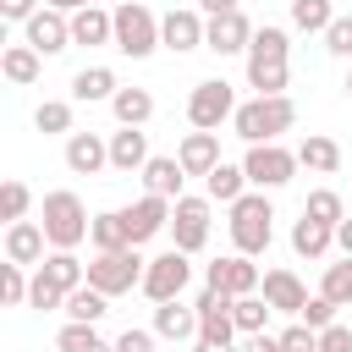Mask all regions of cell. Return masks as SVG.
<instances>
[{
  "label": "cell",
  "mask_w": 352,
  "mask_h": 352,
  "mask_svg": "<svg viewBox=\"0 0 352 352\" xmlns=\"http://www.w3.org/2000/svg\"><path fill=\"white\" fill-rule=\"evenodd\" d=\"M292 126H297L292 94H253V99H242L236 116H231V132H236L242 143H280V132H292Z\"/></svg>",
  "instance_id": "1"
},
{
  "label": "cell",
  "mask_w": 352,
  "mask_h": 352,
  "mask_svg": "<svg viewBox=\"0 0 352 352\" xmlns=\"http://www.w3.org/2000/svg\"><path fill=\"white\" fill-rule=\"evenodd\" d=\"M226 231H231V242H236V253H264L270 242H275V209H270V198L258 192V187H248L236 204H226Z\"/></svg>",
  "instance_id": "2"
},
{
  "label": "cell",
  "mask_w": 352,
  "mask_h": 352,
  "mask_svg": "<svg viewBox=\"0 0 352 352\" xmlns=\"http://www.w3.org/2000/svg\"><path fill=\"white\" fill-rule=\"evenodd\" d=\"M38 226H44V236H50V248H77V242H88L94 214L82 209V198H77L72 187H55V192H44Z\"/></svg>",
  "instance_id": "3"
},
{
  "label": "cell",
  "mask_w": 352,
  "mask_h": 352,
  "mask_svg": "<svg viewBox=\"0 0 352 352\" xmlns=\"http://www.w3.org/2000/svg\"><path fill=\"white\" fill-rule=\"evenodd\" d=\"M143 270H148V258L138 253V242L132 248H116V253H94L88 258V286H99L104 297H121V292H138L143 286Z\"/></svg>",
  "instance_id": "4"
},
{
  "label": "cell",
  "mask_w": 352,
  "mask_h": 352,
  "mask_svg": "<svg viewBox=\"0 0 352 352\" xmlns=\"http://www.w3.org/2000/svg\"><path fill=\"white\" fill-rule=\"evenodd\" d=\"M297 148H286V143H248V154H242V170H248V187H258V192H275V187H286L292 176H297Z\"/></svg>",
  "instance_id": "5"
},
{
  "label": "cell",
  "mask_w": 352,
  "mask_h": 352,
  "mask_svg": "<svg viewBox=\"0 0 352 352\" xmlns=\"http://www.w3.org/2000/svg\"><path fill=\"white\" fill-rule=\"evenodd\" d=\"M110 11H116V50L121 55L143 60V55L160 50V16L143 0H126V6H110Z\"/></svg>",
  "instance_id": "6"
},
{
  "label": "cell",
  "mask_w": 352,
  "mask_h": 352,
  "mask_svg": "<svg viewBox=\"0 0 352 352\" xmlns=\"http://www.w3.org/2000/svg\"><path fill=\"white\" fill-rule=\"evenodd\" d=\"M231 116H236V94H231L226 77H204V82H192V94H187V121H192L198 132H220Z\"/></svg>",
  "instance_id": "7"
},
{
  "label": "cell",
  "mask_w": 352,
  "mask_h": 352,
  "mask_svg": "<svg viewBox=\"0 0 352 352\" xmlns=\"http://www.w3.org/2000/svg\"><path fill=\"white\" fill-rule=\"evenodd\" d=\"M192 253H182V248H165V253H154L148 258V270H143V297L148 302H170V297H182L187 292V280H192V264H187Z\"/></svg>",
  "instance_id": "8"
},
{
  "label": "cell",
  "mask_w": 352,
  "mask_h": 352,
  "mask_svg": "<svg viewBox=\"0 0 352 352\" xmlns=\"http://www.w3.org/2000/svg\"><path fill=\"white\" fill-rule=\"evenodd\" d=\"M209 192H182L176 204H170V248H182V253H198L204 242H209Z\"/></svg>",
  "instance_id": "9"
},
{
  "label": "cell",
  "mask_w": 352,
  "mask_h": 352,
  "mask_svg": "<svg viewBox=\"0 0 352 352\" xmlns=\"http://www.w3.org/2000/svg\"><path fill=\"white\" fill-rule=\"evenodd\" d=\"M204 33H209V16L198 6H170L160 16V44L170 55H187V50H204Z\"/></svg>",
  "instance_id": "10"
},
{
  "label": "cell",
  "mask_w": 352,
  "mask_h": 352,
  "mask_svg": "<svg viewBox=\"0 0 352 352\" xmlns=\"http://www.w3.org/2000/svg\"><path fill=\"white\" fill-rule=\"evenodd\" d=\"M204 286L231 292V297H248V292L264 286V270L253 264V253H226V258H214V264L204 270Z\"/></svg>",
  "instance_id": "11"
},
{
  "label": "cell",
  "mask_w": 352,
  "mask_h": 352,
  "mask_svg": "<svg viewBox=\"0 0 352 352\" xmlns=\"http://www.w3.org/2000/svg\"><path fill=\"white\" fill-rule=\"evenodd\" d=\"M198 341H220V346H236V319H231V292H214V286H204L198 297Z\"/></svg>",
  "instance_id": "12"
},
{
  "label": "cell",
  "mask_w": 352,
  "mask_h": 352,
  "mask_svg": "<svg viewBox=\"0 0 352 352\" xmlns=\"http://www.w3.org/2000/svg\"><path fill=\"white\" fill-rule=\"evenodd\" d=\"M22 44H33L38 55H60V50H72V16L55 11V6H38V11L22 22Z\"/></svg>",
  "instance_id": "13"
},
{
  "label": "cell",
  "mask_w": 352,
  "mask_h": 352,
  "mask_svg": "<svg viewBox=\"0 0 352 352\" xmlns=\"http://www.w3.org/2000/svg\"><path fill=\"white\" fill-rule=\"evenodd\" d=\"M126 214V236L143 248V242H154L160 231H170V198H154V192H143L138 204H126L121 209Z\"/></svg>",
  "instance_id": "14"
},
{
  "label": "cell",
  "mask_w": 352,
  "mask_h": 352,
  "mask_svg": "<svg viewBox=\"0 0 352 352\" xmlns=\"http://www.w3.org/2000/svg\"><path fill=\"white\" fill-rule=\"evenodd\" d=\"M66 170L72 176L110 170V138H99V132H66Z\"/></svg>",
  "instance_id": "15"
},
{
  "label": "cell",
  "mask_w": 352,
  "mask_h": 352,
  "mask_svg": "<svg viewBox=\"0 0 352 352\" xmlns=\"http://www.w3.org/2000/svg\"><path fill=\"white\" fill-rule=\"evenodd\" d=\"M253 44V22L242 11H226V16H209V33H204V50L214 55H248Z\"/></svg>",
  "instance_id": "16"
},
{
  "label": "cell",
  "mask_w": 352,
  "mask_h": 352,
  "mask_svg": "<svg viewBox=\"0 0 352 352\" xmlns=\"http://www.w3.org/2000/svg\"><path fill=\"white\" fill-rule=\"evenodd\" d=\"M154 336L160 341H198V302H154Z\"/></svg>",
  "instance_id": "17"
},
{
  "label": "cell",
  "mask_w": 352,
  "mask_h": 352,
  "mask_svg": "<svg viewBox=\"0 0 352 352\" xmlns=\"http://www.w3.org/2000/svg\"><path fill=\"white\" fill-rule=\"evenodd\" d=\"M258 292H264V302H270L275 314H292V319H297L302 302H308V286L297 280V270H264V286H258Z\"/></svg>",
  "instance_id": "18"
},
{
  "label": "cell",
  "mask_w": 352,
  "mask_h": 352,
  "mask_svg": "<svg viewBox=\"0 0 352 352\" xmlns=\"http://www.w3.org/2000/svg\"><path fill=\"white\" fill-rule=\"evenodd\" d=\"M154 154H148V132L143 126H121V132H110V170H121V176H132V170H143Z\"/></svg>",
  "instance_id": "19"
},
{
  "label": "cell",
  "mask_w": 352,
  "mask_h": 352,
  "mask_svg": "<svg viewBox=\"0 0 352 352\" xmlns=\"http://www.w3.org/2000/svg\"><path fill=\"white\" fill-rule=\"evenodd\" d=\"M176 160H182V170L187 176H209L214 165H220V132H187L182 143H176Z\"/></svg>",
  "instance_id": "20"
},
{
  "label": "cell",
  "mask_w": 352,
  "mask_h": 352,
  "mask_svg": "<svg viewBox=\"0 0 352 352\" xmlns=\"http://www.w3.org/2000/svg\"><path fill=\"white\" fill-rule=\"evenodd\" d=\"M44 248H50V236H44L38 220H11L6 226V258L11 264H44Z\"/></svg>",
  "instance_id": "21"
},
{
  "label": "cell",
  "mask_w": 352,
  "mask_h": 352,
  "mask_svg": "<svg viewBox=\"0 0 352 352\" xmlns=\"http://www.w3.org/2000/svg\"><path fill=\"white\" fill-rule=\"evenodd\" d=\"M138 176H143V192L170 198V204L182 198V182H187V170H182V160H176V154H154V160H148Z\"/></svg>",
  "instance_id": "22"
},
{
  "label": "cell",
  "mask_w": 352,
  "mask_h": 352,
  "mask_svg": "<svg viewBox=\"0 0 352 352\" xmlns=\"http://www.w3.org/2000/svg\"><path fill=\"white\" fill-rule=\"evenodd\" d=\"M72 44H116V11H104V6H82V11H72Z\"/></svg>",
  "instance_id": "23"
},
{
  "label": "cell",
  "mask_w": 352,
  "mask_h": 352,
  "mask_svg": "<svg viewBox=\"0 0 352 352\" xmlns=\"http://www.w3.org/2000/svg\"><path fill=\"white\" fill-rule=\"evenodd\" d=\"M336 248V226H324V220H314V214H302L297 226H292V253L297 258H324Z\"/></svg>",
  "instance_id": "24"
},
{
  "label": "cell",
  "mask_w": 352,
  "mask_h": 352,
  "mask_svg": "<svg viewBox=\"0 0 352 352\" xmlns=\"http://www.w3.org/2000/svg\"><path fill=\"white\" fill-rule=\"evenodd\" d=\"M33 270H44L60 292H72V286H82V280H88V264L77 258V248H50V253H44V264H33Z\"/></svg>",
  "instance_id": "25"
},
{
  "label": "cell",
  "mask_w": 352,
  "mask_h": 352,
  "mask_svg": "<svg viewBox=\"0 0 352 352\" xmlns=\"http://www.w3.org/2000/svg\"><path fill=\"white\" fill-rule=\"evenodd\" d=\"M0 72H6V82L28 88V82H38V72H44V55H38L33 44H6V55H0Z\"/></svg>",
  "instance_id": "26"
},
{
  "label": "cell",
  "mask_w": 352,
  "mask_h": 352,
  "mask_svg": "<svg viewBox=\"0 0 352 352\" xmlns=\"http://www.w3.org/2000/svg\"><path fill=\"white\" fill-rule=\"evenodd\" d=\"M286 77H292V60H280V55H248V88L286 94Z\"/></svg>",
  "instance_id": "27"
},
{
  "label": "cell",
  "mask_w": 352,
  "mask_h": 352,
  "mask_svg": "<svg viewBox=\"0 0 352 352\" xmlns=\"http://www.w3.org/2000/svg\"><path fill=\"white\" fill-rule=\"evenodd\" d=\"M116 72L110 66H82L77 77H72V99L77 104H99V99H116Z\"/></svg>",
  "instance_id": "28"
},
{
  "label": "cell",
  "mask_w": 352,
  "mask_h": 352,
  "mask_svg": "<svg viewBox=\"0 0 352 352\" xmlns=\"http://www.w3.org/2000/svg\"><path fill=\"white\" fill-rule=\"evenodd\" d=\"M297 160H302L308 170H319V176H336V170H341V143L324 138V132H308V138L297 143Z\"/></svg>",
  "instance_id": "29"
},
{
  "label": "cell",
  "mask_w": 352,
  "mask_h": 352,
  "mask_svg": "<svg viewBox=\"0 0 352 352\" xmlns=\"http://www.w3.org/2000/svg\"><path fill=\"white\" fill-rule=\"evenodd\" d=\"M60 314H66V319H82V324H99V319L110 314V297H104L99 286H88V280H82V286H72V292H66Z\"/></svg>",
  "instance_id": "30"
},
{
  "label": "cell",
  "mask_w": 352,
  "mask_h": 352,
  "mask_svg": "<svg viewBox=\"0 0 352 352\" xmlns=\"http://www.w3.org/2000/svg\"><path fill=\"white\" fill-rule=\"evenodd\" d=\"M88 242H94V253L132 248V236H126V214H121V209H104V214H94V226H88Z\"/></svg>",
  "instance_id": "31"
},
{
  "label": "cell",
  "mask_w": 352,
  "mask_h": 352,
  "mask_svg": "<svg viewBox=\"0 0 352 352\" xmlns=\"http://www.w3.org/2000/svg\"><path fill=\"white\" fill-rule=\"evenodd\" d=\"M110 110H116L121 126H148V116H154V94H148V88H116Z\"/></svg>",
  "instance_id": "32"
},
{
  "label": "cell",
  "mask_w": 352,
  "mask_h": 352,
  "mask_svg": "<svg viewBox=\"0 0 352 352\" xmlns=\"http://www.w3.org/2000/svg\"><path fill=\"white\" fill-rule=\"evenodd\" d=\"M204 192H209L214 204H236V198L248 192V170H242V165H226V160H220V165H214V170L204 176Z\"/></svg>",
  "instance_id": "33"
},
{
  "label": "cell",
  "mask_w": 352,
  "mask_h": 352,
  "mask_svg": "<svg viewBox=\"0 0 352 352\" xmlns=\"http://www.w3.org/2000/svg\"><path fill=\"white\" fill-rule=\"evenodd\" d=\"M55 352H116V341H104L94 324H82V319H66L60 324V336H55Z\"/></svg>",
  "instance_id": "34"
},
{
  "label": "cell",
  "mask_w": 352,
  "mask_h": 352,
  "mask_svg": "<svg viewBox=\"0 0 352 352\" xmlns=\"http://www.w3.org/2000/svg\"><path fill=\"white\" fill-rule=\"evenodd\" d=\"M270 302H264V292H248V297H231V319H236V330L242 336H258L264 324H270Z\"/></svg>",
  "instance_id": "35"
},
{
  "label": "cell",
  "mask_w": 352,
  "mask_h": 352,
  "mask_svg": "<svg viewBox=\"0 0 352 352\" xmlns=\"http://www.w3.org/2000/svg\"><path fill=\"white\" fill-rule=\"evenodd\" d=\"M336 22V0H292V28L297 33H324Z\"/></svg>",
  "instance_id": "36"
},
{
  "label": "cell",
  "mask_w": 352,
  "mask_h": 352,
  "mask_svg": "<svg viewBox=\"0 0 352 352\" xmlns=\"http://www.w3.org/2000/svg\"><path fill=\"white\" fill-rule=\"evenodd\" d=\"M302 214H314V220H324V226H341V220H346V198H341L336 187H314V192L302 198Z\"/></svg>",
  "instance_id": "37"
},
{
  "label": "cell",
  "mask_w": 352,
  "mask_h": 352,
  "mask_svg": "<svg viewBox=\"0 0 352 352\" xmlns=\"http://www.w3.org/2000/svg\"><path fill=\"white\" fill-rule=\"evenodd\" d=\"M319 292H324L330 302L352 308V258H346V253H341V264H324V275H319Z\"/></svg>",
  "instance_id": "38"
},
{
  "label": "cell",
  "mask_w": 352,
  "mask_h": 352,
  "mask_svg": "<svg viewBox=\"0 0 352 352\" xmlns=\"http://www.w3.org/2000/svg\"><path fill=\"white\" fill-rule=\"evenodd\" d=\"M28 292H33L28 264H11V258H6V270H0V302H6V308H22V302H28Z\"/></svg>",
  "instance_id": "39"
},
{
  "label": "cell",
  "mask_w": 352,
  "mask_h": 352,
  "mask_svg": "<svg viewBox=\"0 0 352 352\" xmlns=\"http://www.w3.org/2000/svg\"><path fill=\"white\" fill-rule=\"evenodd\" d=\"M33 126H38L44 138H55V132H72V99H44V104L33 110Z\"/></svg>",
  "instance_id": "40"
},
{
  "label": "cell",
  "mask_w": 352,
  "mask_h": 352,
  "mask_svg": "<svg viewBox=\"0 0 352 352\" xmlns=\"http://www.w3.org/2000/svg\"><path fill=\"white\" fill-rule=\"evenodd\" d=\"M248 55H280V60H292V38H286V28H275V22L253 28V44H248Z\"/></svg>",
  "instance_id": "41"
},
{
  "label": "cell",
  "mask_w": 352,
  "mask_h": 352,
  "mask_svg": "<svg viewBox=\"0 0 352 352\" xmlns=\"http://www.w3.org/2000/svg\"><path fill=\"white\" fill-rule=\"evenodd\" d=\"M28 204H33L28 182H16V176H11V182L0 187V214H6V226H11V220H28Z\"/></svg>",
  "instance_id": "42"
},
{
  "label": "cell",
  "mask_w": 352,
  "mask_h": 352,
  "mask_svg": "<svg viewBox=\"0 0 352 352\" xmlns=\"http://www.w3.org/2000/svg\"><path fill=\"white\" fill-rule=\"evenodd\" d=\"M324 50H330L336 60H352V16H346V11H336V22L324 28Z\"/></svg>",
  "instance_id": "43"
},
{
  "label": "cell",
  "mask_w": 352,
  "mask_h": 352,
  "mask_svg": "<svg viewBox=\"0 0 352 352\" xmlns=\"http://www.w3.org/2000/svg\"><path fill=\"white\" fill-rule=\"evenodd\" d=\"M60 302H66V292H60V286H55L44 270H33V292H28V308H44V314H50V308H60Z\"/></svg>",
  "instance_id": "44"
},
{
  "label": "cell",
  "mask_w": 352,
  "mask_h": 352,
  "mask_svg": "<svg viewBox=\"0 0 352 352\" xmlns=\"http://www.w3.org/2000/svg\"><path fill=\"white\" fill-rule=\"evenodd\" d=\"M336 308H341V302H330L324 292H314V297L302 302V314H297V319H302L308 330H324V324H336Z\"/></svg>",
  "instance_id": "45"
},
{
  "label": "cell",
  "mask_w": 352,
  "mask_h": 352,
  "mask_svg": "<svg viewBox=\"0 0 352 352\" xmlns=\"http://www.w3.org/2000/svg\"><path fill=\"white\" fill-rule=\"evenodd\" d=\"M280 346H286V352H319V330H308L302 319H292V324L280 330Z\"/></svg>",
  "instance_id": "46"
},
{
  "label": "cell",
  "mask_w": 352,
  "mask_h": 352,
  "mask_svg": "<svg viewBox=\"0 0 352 352\" xmlns=\"http://www.w3.org/2000/svg\"><path fill=\"white\" fill-rule=\"evenodd\" d=\"M154 341H160V336H154V324H148V330L126 324V330L116 336V352H154Z\"/></svg>",
  "instance_id": "47"
},
{
  "label": "cell",
  "mask_w": 352,
  "mask_h": 352,
  "mask_svg": "<svg viewBox=\"0 0 352 352\" xmlns=\"http://www.w3.org/2000/svg\"><path fill=\"white\" fill-rule=\"evenodd\" d=\"M319 352H352V330L336 319V324H324L319 330Z\"/></svg>",
  "instance_id": "48"
},
{
  "label": "cell",
  "mask_w": 352,
  "mask_h": 352,
  "mask_svg": "<svg viewBox=\"0 0 352 352\" xmlns=\"http://www.w3.org/2000/svg\"><path fill=\"white\" fill-rule=\"evenodd\" d=\"M33 11H38V0H0V16L6 22H28Z\"/></svg>",
  "instance_id": "49"
},
{
  "label": "cell",
  "mask_w": 352,
  "mask_h": 352,
  "mask_svg": "<svg viewBox=\"0 0 352 352\" xmlns=\"http://www.w3.org/2000/svg\"><path fill=\"white\" fill-rule=\"evenodd\" d=\"M236 352H286V346H280V336H264V330H258V336H242Z\"/></svg>",
  "instance_id": "50"
},
{
  "label": "cell",
  "mask_w": 352,
  "mask_h": 352,
  "mask_svg": "<svg viewBox=\"0 0 352 352\" xmlns=\"http://www.w3.org/2000/svg\"><path fill=\"white\" fill-rule=\"evenodd\" d=\"M192 6H198L204 16H226V11H242L236 0H192Z\"/></svg>",
  "instance_id": "51"
},
{
  "label": "cell",
  "mask_w": 352,
  "mask_h": 352,
  "mask_svg": "<svg viewBox=\"0 0 352 352\" xmlns=\"http://www.w3.org/2000/svg\"><path fill=\"white\" fill-rule=\"evenodd\" d=\"M336 248H341V253H346V258H352V214H346V220H341V226H336Z\"/></svg>",
  "instance_id": "52"
},
{
  "label": "cell",
  "mask_w": 352,
  "mask_h": 352,
  "mask_svg": "<svg viewBox=\"0 0 352 352\" xmlns=\"http://www.w3.org/2000/svg\"><path fill=\"white\" fill-rule=\"evenodd\" d=\"M44 6H55V11H66V16H72V11H82V6H99V0H44Z\"/></svg>",
  "instance_id": "53"
},
{
  "label": "cell",
  "mask_w": 352,
  "mask_h": 352,
  "mask_svg": "<svg viewBox=\"0 0 352 352\" xmlns=\"http://www.w3.org/2000/svg\"><path fill=\"white\" fill-rule=\"evenodd\" d=\"M192 352H236V346H220V341H192Z\"/></svg>",
  "instance_id": "54"
},
{
  "label": "cell",
  "mask_w": 352,
  "mask_h": 352,
  "mask_svg": "<svg viewBox=\"0 0 352 352\" xmlns=\"http://www.w3.org/2000/svg\"><path fill=\"white\" fill-rule=\"evenodd\" d=\"M346 99H352V72H346Z\"/></svg>",
  "instance_id": "55"
},
{
  "label": "cell",
  "mask_w": 352,
  "mask_h": 352,
  "mask_svg": "<svg viewBox=\"0 0 352 352\" xmlns=\"http://www.w3.org/2000/svg\"><path fill=\"white\" fill-rule=\"evenodd\" d=\"M110 6H126V0H110Z\"/></svg>",
  "instance_id": "56"
}]
</instances>
